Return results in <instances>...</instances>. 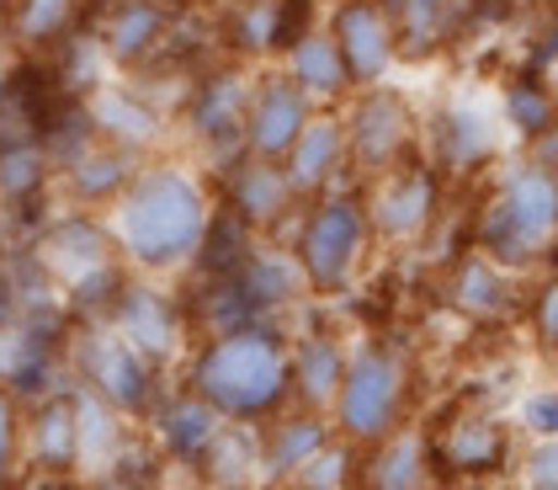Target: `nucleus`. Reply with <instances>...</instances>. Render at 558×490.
Listing matches in <instances>:
<instances>
[{"mask_svg": "<svg viewBox=\"0 0 558 490\" xmlns=\"http://www.w3.org/2000/svg\"><path fill=\"white\" fill-rule=\"evenodd\" d=\"M288 203H293L288 171H277L271 160H251L229 171V214H240L251 229L277 224V214H288Z\"/></svg>", "mask_w": 558, "mask_h": 490, "instance_id": "23", "label": "nucleus"}, {"mask_svg": "<svg viewBox=\"0 0 558 490\" xmlns=\"http://www.w3.org/2000/svg\"><path fill=\"white\" fill-rule=\"evenodd\" d=\"M526 160H532L537 171H548V177H558V123L548 129V134H537L532 144H526Z\"/></svg>", "mask_w": 558, "mask_h": 490, "instance_id": "41", "label": "nucleus"}, {"mask_svg": "<svg viewBox=\"0 0 558 490\" xmlns=\"http://www.w3.org/2000/svg\"><path fill=\"white\" fill-rule=\"evenodd\" d=\"M548 86H554V101H558V64H554V70H548Z\"/></svg>", "mask_w": 558, "mask_h": 490, "instance_id": "45", "label": "nucleus"}, {"mask_svg": "<svg viewBox=\"0 0 558 490\" xmlns=\"http://www.w3.org/2000/svg\"><path fill=\"white\" fill-rule=\"evenodd\" d=\"M447 304L458 314H469L478 325H495V320H506L515 314V283L511 272L500 267V262H489L484 251H469L458 267H452V283H447Z\"/></svg>", "mask_w": 558, "mask_h": 490, "instance_id": "15", "label": "nucleus"}, {"mask_svg": "<svg viewBox=\"0 0 558 490\" xmlns=\"http://www.w3.org/2000/svg\"><path fill=\"white\" fill-rule=\"evenodd\" d=\"M436 198H441L436 171L421 166V160H399L393 171L378 177L367 214H373V224L384 229L388 240H415V235H426L430 219H436Z\"/></svg>", "mask_w": 558, "mask_h": 490, "instance_id": "10", "label": "nucleus"}, {"mask_svg": "<svg viewBox=\"0 0 558 490\" xmlns=\"http://www.w3.org/2000/svg\"><path fill=\"white\" fill-rule=\"evenodd\" d=\"M282 490H356V447L330 443L325 453H314Z\"/></svg>", "mask_w": 558, "mask_h": 490, "instance_id": "33", "label": "nucleus"}, {"mask_svg": "<svg viewBox=\"0 0 558 490\" xmlns=\"http://www.w3.org/2000/svg\"><path fill=\"white\" fill-rule=\"evenodd\" d=\"M336 48H341L345 59V75L351 81H378L388 75V64H393V22H388V11L378 0H345L341 11H336Z\"/></svg>", "mask_w": 558, "mask_h": 490, "instance_id": "12", "label": "nucleus"}, {"mask_svg": "<svg viewBox=\"0 0 558 490\" xmlns=\"http://www.w3.org/2000/svg\"><path fill=\"white\" fill-rule=\"evenodd\" d=\"M38 490H75V480H38Z\"/></svg>", "mask_w": 558, "mask_h": 490, "instance_id": "44", "label": "nucleus"}, {"mask_svg": "<svg viewBox=\"0 0 558 490\" xmlns=\"http://www.w3.org/2000/svg\"><path fill=\"white\" fill-rule=\"evenodd\" d=\"M90 123L107 129V134H123L129 144H144V139H155V129H160V118H155L144 101H133L129 91H101Z\"/></svg>", "mask_w": 558, "mask_h": 490, "instance_id": "32", "label": "nucleus"}, {"mask_svg": "<svg viewBox=\"0 0 558 490\" xmlns=\"http://www.w3.org/2000/svg\"><path fill=\"white\" fill-rule=\"evenodd\" d=\"M341 379H345V352L336 336H303L299 347L288 352V395L303 410H314V416H325L336 405Z\"/></svg>", "mask_w": 558, "mask_h": 490, "instance_id": "18", "label": "nucleus"}, {"mask_svg": "<svg viewBox=\"0 0 558 490\" xmlns=\"http://www.w3.org/2000/svg\"><path fill=\"white\" fill-rule=\"evenodd\" d=\"M38 187H44V150L0 144V192L5 198H33Z\"/></svg>", "mask_w": 558, "mask_h": 490, "instance_id": "36", "label": "nucleus"}, {"mask_svg": "<svg viewBox=\"0 0 558 490\" xmlns=\"http://www.w3.org/2000/svg\"><path fill=\"white\" fill-rule=\"evenodd\" d=\"M345 150V123L341 118H308V129L299 134V144L288 150V187L293 192H314L325 187L336 160Z\"/></svg>", "mask_w": 558, "mask_h": 490, "instance_id": "25", "label": "nucleus"}, {"mask_svg": "<svg viewBox=\"0 0 558 490\" xmlns=\"http://www.w3.org/2000/svg\"><path fill=\"white\" fill-rule=\"evenodd\" d=\"M234 48H245V53L277 48V0H245V11L234 16Z\"/></svg>", "mask_w": 558, "mask_h": 490, "instance_id": "37", "label": "nucleus"}, {"mask_svg": "<svg viewBox=\"0 0 558 490\" xmlns=\"http://www.w3.org/2000/svg\"><path fill=\"white\" fill-rule=\"evenodd\" d=\"M345 139H351V155L356 166H367L373 177L393 171L399 160H410V144H415V118L404 107V96L393 91H373L356 101V118L345 123Z\"/></svg>", "mask_w": 558, "mask_h": 490, "instance_id": "8", "label": "nucleus"}, {"mask_svg": "<svg viewBox=\"0 0 558 490\" xmlns=\"http://www.w3.org/2000/svg\"><path fill=\"white\" fill-rule=\"evenodd\" d=\"M330 443H336V432H330L325 416H314V410L277 416V421L260 432V475H266V486H288L303 464H308L314 453H325Z\"/></svg>", "mask_w": 558, "mask_h": 490, "instance_id": "14", "label": "nucleus"}, {"mask_svg": "<svg viewBox=\"0 0 558 490\" xmlns=\"http://www.w3.org/2000/svg\"><path fill=\"white\" fill-rule=\"evenodd\" d=\"M430 480L436 490H484L515 469V432L495 410L452 405L436 427H426Z\"/></svg>", "mask_w": 558, "mask_h": 490, "instance_id": "4", "label": "nucleus"}, {"mask_svg": "<svg viewBox=\"0 0 558 490\" xmlns=\"http://www.w3.org/2000/svg\"><path fill=\"white\" fill-rule=\"evenodd\" d=\"M554 64H558V16L543 27V38L532 48V75H543V70H554Z\"/></svg>", "mask_w": 558, "mask_h": 490, "instance_id": "42", "label": "nucleus"}, {"mask_svg": "<svg viewBox=\"0 0 558 490\" xmlns=\"http://www.w3.org/2000/svg\"><path fill=\"white\" fill-rule=\"evenodd\" d=\"M203 486L208 490H256L266 475H260V432L251 427H229L214 438V447L203 453Z\"/></svg>", "mask_w": 558, "mask_h": 490, "instance_id": "22", "label": "nucleus"}, {"mask_svg": "<svg viewBox=\"0 0 558 490\" xmlns=\"http://www.w3.org/2000/svg\"><path fill=\"white\" fill-rule=\"evenodd\" d=\"M186 390L229 427L271 421L288 401V347L266 325L218 336L186 362Z\"/></svg>", "mask_w": 558, "mask_h": 490, "instance_id": "1", "label": "nucleus"}, {"mask_svg": "<svg viewBox=\"0 0 558 490\" xmlns=\"http://www.w3.org/2000/svg\"><path fill=\"white\" fill-rule=\"evenodd\" d=\"M436 150L452 171H469V166H484L495 150H500V134H495V118L473 101H452L441 118H436Z\"/></svg>", "mask_w": 558, "mask_h": 490, "instance_id": "21", "label": "nucleus"}, {"mask_svg": "<svg viewBox=\"0 0 558 490\" xmlns=\"http://www.w3.org/2000/svg\"><path fill=\"white\" fill-rule=\"evenodd\" d=\"M288 81L303 91V96H341L351 86L345 75V59L330 33H308L293 53H288Z\"/></svg>", "mask_w": 558, "mask_h": 490, "instance_id": "26", "label": "nucleus"}, {"mask_svg": "<svg viewBox=\"0 0 558 490\" xmlns=\"http://www.w3.org/2000/svg\"><path fill=\"white\" fill-rule=\"evenodd\" d=\"M107 325H112L149 368L166 362V357L175 352V342H181V320H175V310L160 299V294H149V288H129V294L118 299V310H112Z\"/></svg>", "mask_w": 558, "mask_h": 490, "instance_id": "17", "label": "nucleus"}, {"mask_svg": "<svg viewBox=\"0 0 558 490\" xmlns=\"http://www.w3.org/2000/svg\"><path fill=\"white\" fill-rule=\"evenodd\" d=\"M160 33H166V5L129 0V5H118V16L107 22L101 48H107V59H118V64H138L149 48L160 44Z\"/></svg>", "mask_w": 558, "mask_h": 490, "instance_id": "27", "label": "nucleus"}, {"mask_svg": "<svg viewBox=\"0 0 558 490\" xmlns=\"http://www.w3.org/2000/svg\"><path fill=\"white\" fill-rule=\"evenodd\" d=\"M500 118H506V129H515V134L532 139L548 134L558 123V101H554V86L543 81V75H515L511 86H506V96H500Z\"/></svg>", "mask_w": 558, "mask_h": 490, "instance_id": "29", "label": "nucleus"}, {"mask_svg": "<svg viewBox=\"0 0 558 490\" xmlns=\"http://www.w3.org/2000/svg\"><path fill=\"white\" fill-rule=\"evenodd\" d=\"M27 464L38 480H75L81 475V390H53L33 405Z\"/></svg>", "mask_w": 558, "mask_h": 490, "instance_id": "9", "label": "nucleus"}, {"mask_svg": "<svg viewBox=\"0 0 558 490\" xmlns=\"http://www.w3.org/2000/svg\"><path fill=\"white\" fill-rule=\"evenodd\" d=\"M75 373L86 379V395L112 405L118 416H149L155 410V368L133 352L112 325H90L75 336Z\"/></svg>", "mask_w": 558, "mask_h": 490, "instance_id": "6", "label": "nucleus"}, {"mask_svg": "<svg viewBox=\"0 0 558 490\" xmlns=\"http://www.w3.org/2000/svg\"><path fill=\"white\" fill-rule=\"evenodd\" d=\"M515 480H521V490H558V438L526 447L515 458Z\"/></svg>", "mask_w": 558, "mask_h": 490, "instance_id": "39", "label": "nucleus"}, {"mask_svg": "<svg viewBox=\"0 0 558 490\" xmlns=\"http://www.w3.org/2000/svg\"><path fill=\"white\" fill-rule=\"evenodd\" d=\"M356 490H436L426 427H399L384 443L356 453Z\"/></svg>", "mask_w": 558, "mask_h": 490, "instance_id": "13", "label": "nucleus"}, {"mask_svg": "<svg viewBox=\"0 0 558 490\" xmlns=\"http://www.w3.org/2000/svg\"><path fill=\"white\" fill-rule=\"evenodd\" d=\"M515 421H521V432L532 438V443H554L558 438V384H543V390H532L521 410H515Z\"/></svg>", "mask_w": 558, "mask_h": 490, "instance_id": "38", "label": "nucleus"}, {"mask_svg": "<svg viewBox=\"0 0 558 490\" xmlns=\"http://www.w3.org/2000/svg\"><path fill=\"white\" fill-rule=\"evenodd\" d=\"M155 5H160V0H155Z\"/></svg>", "mask_w": 558, "mask_h": 490, "instance_id": "47", "label": "nucleus"}, {"mask_svg": "<svg viewBox=\"0 0 558 490\" xmlns=\"http://www.w3.org/2000/svg\"><path fill=\"white\" fill-rule=\"evenodd\" d=\"M404 410H410V368H404V357L384 347V342H367V347H356L345 357V379L341 395H336L341 443L351 447L384 443L388 432L404 427Z\"/></svg>", "mask_w": 558, "mask_h": 490, "instance_id": "5", "label": "nucleus"}, {"mask_svg": "<svg viewBox=\"0 0 558 490\" xmlns=\"http://www.w3.org/2000/svg\"><path fill=\"white\" fill-rule=\"evenodd\" d=\"M473 235H478V251L506 272L537 262L558 240V177L537 171L532 160L511 166L495 187V198L478 208Z\"/></svg>", "mask_w": 558, "mask_h": 490, "instance_id": "3", "label": "nucleus"}, {"mask_svg": "<svg viewBox=\"0 0 558 490\" xmlns=\"http://www.w3.org/2000/svg\"><path fill=\"white\" fill-rule=\"evenodd\" d=\"M303 283V272L293 256H277V251H256L251 256V267L240 272V288L256 299L260 310H271V304H282L293 288Z\"/></svg>", "mask_w": 558, "mask_h": 490, "instance_id": "31", "label": "nucleus"}, {"mask_svg": "<svg viewBox=\"0 0 558 490\" xmlns=\"http://www.w3.org/2000/svg\"><path fill=\"white\" fill-rule=\"evenodd\" d=\"M27 421L11 390H0V490H22L27 480Z\"/></svg>", "mask_w": 558, "mask_h": 490, "instance_id": "34", "label": "nucleus"}, {"mask_svg": "<svg viewBox=\"0 0 558 490\" xmlns=\"http://www.w3.org/2000/svg\"><path fill=\"white\" fill-rule=\"evenodd\" d=\"M70 192L81 203H118L129 192V155H118V150H86L70 166Z\"/></svg>", "mask_w": 558, "mask_h": 490, "instance_id": "30", "label": "nucleus"}, {"mask_svg": "<svg viewBox=\"0 0 558 490\" xmlns=\"http://www.w3.org/2000/svg\"><path fill=\"white\" fill-rule=\"evenodd\" d=\"M362 235H367V208L351 203V198H325L308 219H303L299 235V272L308 288L330 294V288H345V277L356 267V251H362Z\"/></svg>", "mask_w": 558, "mask_h": 490, "instance_id": "7", "label": "nucleus"}, {"mask_svg": "<svg viewBox=\"0 0 558 490\" xmlns=\"http://www.w3.org/2000/svg\"><path fill=\"white\" fill-rule=\"evenodd\" d=\"M38 262H44L48 272H59V277H70V288H75L81 277L112 267V229L96 224L90 214H70V219H59L44 235Z\"/></svg>", "mask_w": 558, "mask_h": 490, "instance_id": "16", "label": "nucleus"}, {"mask_svg": "<svg viewBox=\"0 0 558 490\" xmlns=\"http://www.w3.org/2000/svg\"><path fill=\"white\" fill-rule=\"evenodd\" d=\"M0 5H5V0H0Z\"/></svg>", "mask_w": 558, "mask_h": 490, "instance_id": "46", "label": "nucleus"}, {"mask_svg": "<svg viewBox=\"0 0 558 490\" xmlns=\"http://www.w3.org/2000/svg\"><path fill=\"white\" fill-rule=\"evenodd\" d=\"M251 256H256V240H251V224L240 219V214H214L208 229H203V246H197V262L203 272L223 283V277H240V272L251 267Z\"/></svg>", "mask_w": 558, "mask_h": 490, "instance_id": "28", "label": "nucleus"}, {"mask_svg": "<svg viewBox=\"0 0 558 490\" xmlns=\"http://www.w3.org/2000/svg\"><path fill=\"white\" fill-rule=\"evenodd\" d=\"M251 81L240 70H223L214 81H203L197 101H192V129L208 139L214 150H234L245 144V112H251Z\"/></svg>", "mask_w": 558, "mask_h": 490, "instance_id": "19", "label": "nucleus"}, {"mask_svg": "<svg viewBox=\"0 0 558 490\" xmlns=\"http://www.w3.org/2000/svg\"><path fill=\"white\" fill-rule=\"evenodd\" d=\"M463 16V0H393L388 22H393V48H404L410 59H426L452 38Z\"/></svg>", "mask_w": 558, "mask_h": 490, "instance_id": "24", "label": "nucleus"}, {"mask_svg": "<svg viewBox=\"0 0 558 490\" xmlns=\"http://www.w3.org/2000/svg\"><path fill=\"white\" fill-rule=\"evenodd\" d=\"M208 219H214V208H208L203 187L175 166H160V171H144L138 181H129L107 229H112V246H123L138 267H175V262L197 256Z\"/></svg>", "mask_w": 558, "mask_h": 490, "instance_id": "2", "label": "nucleus"}, {"mask_svg": "<svg viewBox=\"0 0 558 490\" xmlns=\"http://www.w3.org/2000/svg\"><path fill=\"white\" fill-rule=\"evenodd\" d=\"M303 129H308V96L288 75H266L251 91V112H245V144L256 150V160H288Z\"/></svg>", "mask_w": 558, "mask_h": 490, "instance_id": "11", "label": "nucleus"}, {"mask_svg": "<svg viewBox=\"0 0 558 490\" xmlns=\"http://www.w3.org/2000/svg\"><path fill=\"white\" fill-rule=\"evenodd\" d=\"M532 331H537V347L558 352V272L543 277V288L532 299Z\"/></svg>", "mask_w": 558, "mask_h": 490, "instance_id": "40", "label": "nucleus"}, {"mask_svg": "<svg viewBox=\"0 0 558 490\" xmlns=\"http://www.w3.org/2000/svg\"><path fill=\"white\" fill-rule=\"evenodd\" d=\"M149 427H155V447L181 458V464H203V453H208L214 438L223 432V421H218L192 390L155 405V410H149Z\"/></svg>", "mask_w": 558, "mask_h": 490, "instance_id": "20", "label": "nucleus"}, {"mask_svg": "<svg viewBox=\"0 0 558 490\" xmlns=\"http://www.w3.org/2000/svg\"><path fill=\"white\" fill-rule=\"evenodd\" d=\"M11 320H16V288H11L5 267H0V331H11Z\"/></svg>", "mask_w": 558, "mask_h": 490, "instance_id": "43", "label": "nucleus"}, {"mask_svg": "<svg viewBox=\"0 0 558 490\" xmlns=\"http://www.w3.org/2000/svg\"><path fill=\"white\" fill-rule=\"evenodd\" d=\"M81 0H22L16 5V38L22 44H53L70 33Z\"/></svg>", "mask_w": 558, "mask_h": 490, "instance_id": "35", "label": "nucleus"}]
</instances>
